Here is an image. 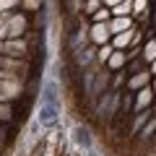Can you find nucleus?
Returning <instances> with one entry per match:
<instances>
[{"label": "nucleus", "instance_id": "1", "mask_svg": "<svg viewBox=\"0 0 156 156\" xmlns=\"http://www.w3.org/2000/svg\"><path fill=\"white\" fill-rule=\"evenodd\" d=\"M29 31V13L26 11H13V13H0V39H21Z\"/></svg>", "mask_w": 156, "mask_h": 156}, {"label": "nucleus", "instance_id": "2", "mask_svg": "<svg viewBox=\"0 0 156 156\" xmlns=\"http://www.w3.org/2000/svg\"><path fill=\"white\" fill-rule=\"evenodd\" d=\"M23 94V78L13 70H3L0 68V101L18 99Z\"/></svg>", "mask_w": 156, "mask_h": 156}, {"label": "nucleus", "instance_id": "3", "mask_svg": "<svg viewBox=\"0 0 156 156\" xmlns=\"http://www.w3.org/2000/svg\"><path fill=\"white\" fill-rule=\"evenodd\" d=\"M0 52H3V57H18V60H29V55H31V50H29L26 39H5L3 44H0Z\"/></svg>", "mask_w": 156, "mask_h": 156}, {"label": "nucleus", "instance_id": "4", "mask_svg": "<svg viewBox=\"0 0 156 156\" xmlns=\"http://www.w3.org/2000/svg\"><path fill=\"white\" fill-rule=\"evenodd\" d=\"M89 42H91V44H96V47L109 44V42H112L109 23H91V26H89Z\"/></svg>", "mask_w": 156, "mask_h": 156}, {"label": "nucleus", "instance_id": "5", "mask_svg": "<svg viewBox=\"0 0 156 156\" xmlns=\"http://www.w3.org/2000/svg\"><path fill=\"white\" fill-rule=\"evenodd\" d=\"M42 104L60 109V89H57V81H52V78L44 81V86H42Z\"/></svg>", "mask_w": 156, "mask_h": 156}, {"label": "nucleus", "instance_id": "6", "mask_svg": "<svg viewBox=\"0 0 156 156\" xmlns=\"http://www.w3.org/2000/svg\"><path fill=\"white\" fill-rule=\"evenodd\" d=\"M133 94H135V101H133V109L135 112H146L148 107H154L156 94H154L151 86H146V89H140V91H133Z\"/></svg>", "mask_w": 156, "mask_h": 156}, {"label": "nucleus", "instance_id": "7", "mask_svg": "<svg viewBox=\"0 0 156 156\" xmlns=\"http://www.w3.org/2000/svg\"><path fill=\"white\" fill-rule=\"evenodd\" d=\"M0 68L3 70H13V73H18V76H26V70H29V60H18V57H0Z\"/></svg>", "mask_w": 156, "mask_h": 156}, {"label": "nucleus", "instance_id": "8", "mask_svg": "<svg viewBox=\"0 0 156 156\" xmlns=\"http://www.w3.org/2000/svg\"><path fill=\"white\" fill-rule=\"evenodd\" d=\"M125 83H128L130 91H140V89H146V86H151V73H148V68L140 70V73H133Z\"/></svg>", "mask_w": 156, "mask_h": 156}, {"label": "nucleus", "instance_id": "9", "mask_svg": "<svg viewBox=\"0 0 156 156\" xmlns=\"http://www.w3.org/2000/svg\"><path fill=\"white\" fill-rule=\"evenodd\" d=\"M128 29H133V18L130 16H112L109 18V34L115 37V34H122V31H128Z\"/></svg>", "mask_w": 156, "mask_h": 156}, {"label": "nucleus", "instance_id": "10", "mask_svg": "<svg viewBox=\"0 0 156 156\" xmlns=\"http://www.w3.org/2000/svg\"><path fill=\"white\" fill-rule=\"evenodd\" d=\"M73 138H76V143L81 146V148L91 151V133H89V128H83V125H76V128H73Z\"/></svg>", "mask_w": 156, "mask_h": 156}, {"label": "nucleus", "instance_id": "11", "mask_svg": "<svg viewBox=\"0 0 156 156\" xmlns=\"http://www.w3.org/2000/svg\"><path fill=\"white\" fill-rule=\"evenodd\" d=\"M73 57H76V62L81 68H89L91 62L96 60V50H91V47H83V50H76L73 52Z\"/></svg>", "mask_w": 156, "mask_h": 156}, {"label": "nucleus", "instance_id": "12", "mask_svg": "<svg viewBox=\"0 0 156 156\" xmlns=\"http://www.w3.org/2000/svg\"><path fill=\"white\" fill-rule=\"evenodd\" d=\"M107 65H109V70H125V65H128V57H125V52L122 50H115L109 55V60H107Z\"/></svg>", "mask_w": 156, "mask_h": 156}, {"label": "nucleus", "instance_id": "13", "mask_svg": "<svg viewBox=\"0 0 156 156\" xmlns=\"http://www.w3.org/2000/svg\"><path fill=\"white\" fill-rule=\"evenodd\" d=\"M133 29H128V31H122V34H115V37H112V47H115V50H128L130 42H133Z\"/></svg>", "mask_w": 156, "mask_h": 156}, {"label": "nucleus", "instance_id": "14", "mask_svg": "<svg viewBox=\"0 0 156 156\" xmlns=\"http://www.w3.org/2000/svg\"><path fill=\"white\" fill-rule=\"evenodd\" d=\"M154 135H156V115H151L146 120V125L138 130V138L140 140H154Z\"/></svg>", "mask_w": 156, "mask_h": 156}, {"label": "nucleus", "instance_id": "15", "mask_svg": "<svg viewBox=\"0 0 156 156\" xmlns=\"http://www.w3.org/2000/svg\"><path fill=\"white\" fill-rule=\"evenodd\" d=\"M140 60H143L146 65L156 60V39H148V42L140 47Z\"/></svg>", "mask_w": 156, "mask_h": 156}, {"label": "nucleus", "instance_id": "16", "mask_svg": "<svg viewBox=\"0 0 156 156\" xmlns=\"http://www.w3.org/2000/svg\"><path fill=\"white\" fill-rule=\"evenodd\" d=\"M112 16H130L133 18V0H122V3H120V5H115L112 8Z\"/></svg>", "mask_w": 156, "mask_h": 156}, {"label": "nucleus", "instance_id": "17", "mask_svg": "<svg viewBox=\"0 0 156 156\" xmlns=\"http://www.w3.org/2000/svg\"><path fill=\"white\" fill-rule=\"evenodd\" d=\"M104 5V0H83V5H81V13L83 16H94L99 8Z\"/></svg>", "mask_w": 156, "mask_h": 156}, {"label": "nucleus", "instance_id": "18", "mask_svg": "<svg viewBox=\"0 0 156 156\" xmlns=\"http://www.w3.org/2000/svg\"><path fill=\"white\" fill-rule=\"evenodd\" d=\"M148 0H133V18H143L148 13Z\"/></svg>", "mask_w": 156, "mask_h": 156}, {"label": "nucleus", "instance_id": "19", "mask_svg": "<svg viewBox=\"0 0 156 156\" xmlns=\"http://www.w3.org/2000/svg\"><path fill=\"white\" fill-rule=\"evenodd\" d=\"M109 18H112V11L101 5L99 11H96L94 16H91V23H109Z\"/></svg>", "mask_w": 156, "mask_h": 156}, {"label": "nucleus", "instance_id": "20", "mask_svg": "<svg viewBox=\"0 0 156 156\" xmlns=\"http://www.w3.org/2000/svg\"><path fill=\"white\" fill-rule=\"evenodd\" d=\"M21 8L26 13H39L44 8V0H21Z\"/></svg>", "mask_w": 156, "mask_h": 156}, {"label": "nucleus", "instance_id": "21", "mask_svg": "<svg viewBox=\"0 0 156 156\" xmlns=\"http://www.w3.org/2000/svg\"><path fill=\"white\" fill-rule=\"evenodd\" d=\"M21 11V0H0V13H13Z\"/></svg>", "mask_w": 156, "mask_h": 156}, {"label": "nucleus", "instance_id": "22", "mask_svg": "<svg viewBox=\"0 0 156 156\" xmlns=\"http://www.w3.org/2000/svg\"><path fill=\"white\" fill-rule=\"evenodd\" d=\"M112 52H115V47H112V44H101L99 50H96V62H107Z\"/></svg>", "mask_w": 156, "mask_h": 156}, {"label": "nucleus", "instance_id": "23", "mask_svg": "<svg viewBox=\"0 0 156 156\" xmlns=\"http://www.w3.org/2000/svg\"><path fill=\"white\" fill-rule=\"evenodd\" d=\"M140 70H146V62L140 60V57H135V60H128V70H125V73H140Z\"/></svg>", "mask_w": 156, "mask_h": 156}, {"label": "nucleus", "instance_id": "24", "mask_svg": "<svg viewBox=\"0 0 156 156\" xmlns=\"http://www.w3.org/2000/svg\"><path fill=\"white\" fill-rule=\"evenodd\" d=\"M148 117H151V115H143V112H140V115L135 117V122H133V128H130V133H133V135H138V130L146 125V120H148Z\"/></svg>", "mask_w": 156, "mask_h": 156}, {"label": "nucleus", "instance_id": "25", "mask_svg": "<svg viewBox=\"0 0 156 156\" xmlns=\"http://www.w3.org/2000/svg\"><path fill=\"white\" fill-rule=\"evenodd\" d=\"M11 117H13V112L8 107V101H0V122H8Z\"/></svg>", "mask_w": 156, "mask_h": 156}, {"label": "nucleus", "instance_id": "26", "mask_svg": "<svg viewBox=\"0 0 156 156\" xmlns=\"http://www.w3.org/2000/svg\"><path fill=\"white\" fill-rule=\"evenodd\" d=\"M120 3H122V0H104V8H109V11H112V8L120 5Z\"/></svg>", "mask_w": 156, "mask_h": 156}, {"label": "nucleus", "instance_id": "27", "mask_svg": "<svg viewBox=\"0 0 156 156\" xmlns=\"http://www.w3.org/2000/svg\"><path fill=\"white\" fill-rule=\"evenodd\" d=\"M148 73H151V76H156V60L148 62Z\"/></svg>", "mask_w": 156, "mask_h": 156}, {"label": "nucleus", "instance_id": "28", "mask_svg": "<svg viewBox=\"0 0 156 156\" xmlns=\"http://www.w3.org/2000/svg\"><path fill=\"white\" fill-rule=\"evenodd\" d=\"M151 89H154V94H156V76H151Z\"/></svg>", "mask_w": 156, "mask_h": 156}, {"label": "nucleus", "instance_id": "29", "mask_svg": "<svg viewBox=\"0 0 156 156\" xmlns=\"http://www.w3.org/2000/svg\"><path fill=\"white\" fill-rule=\"evenodd\" d=\"M154 26H156V8H154Z\"/></svg>", "mask_w": 156, "mask_h": 156}, {"label": "nucleus", "instance_id": "30", "mask_svg": "<svg viewBox=\"0 0 156 156\" xmlns=\"http://www.w3.org/2000/svg\"><path fill=\"white\" fill-rule=\"evenodd\" d=\"M3 135H5V133H3V128H0V140H3Z\"/></svg>", "mask_w": 156, "mask_h": 156}, {"label": "nucleus", "instance_id": "31", "mask_svg": "<svg viewBox=\"0 0 156 156\" xmlns=\"http://www.w3.org/2000/svg\"><path fill=\"white\" fill-rule=\"evenodd\" d=\"M154 112H156V99H154Z\"/></svg>", "mask_w": 156, "mask_h": 156}, {"label": "nucleus", "instance_id": "32", "mask_svg": "<svg viewBox=\"0 0 156 156\" xmlns=\"http://www.w3.org/2000/svg\"><path fill=\"white\" fill-rule=\"evenodd\" d=\"M154 140H156V135H154Z\"/></svg>", "mask_w": 156, "mask_h": 156}, {"label": "nucleus", "instance_id": "33", "mask_svg": "<svg viewBox=\"0 0 156 156\" xmlns=\"http://www.w3.org/2000/svg\"><path fill=\"white\" fill-rule=\"evenodd\" d=\"M154 39H156V37H154Z\"/></svg>", "mask_w": 156, "mask_h": 156}]
</instances>
